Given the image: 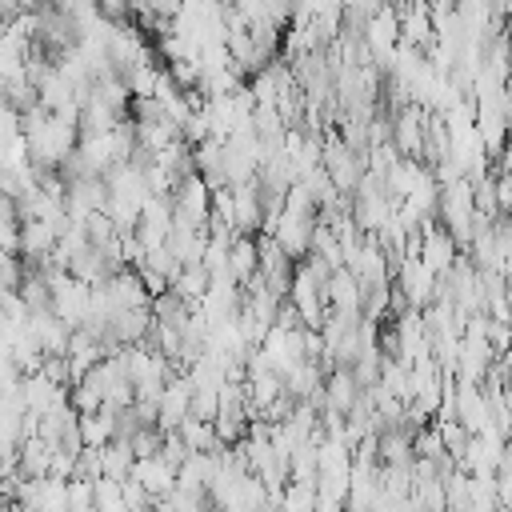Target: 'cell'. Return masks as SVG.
I'll return each instance as SVG.
<instances>
[{"mask_svg": "<svg viewBox=\"0 0 512 512\" xmlns=\"http://www.w3.org/2000/svg\"><path fill=\"white\" fill-rule=\"evenodd\" d=\"M44 272V284H48V312L68 328V332H76L80 324H84V316H88V284H80V280H72L68 272H56V268H40Z\"/></svg>", "mask_w": 512, "mask_h": 512, "instance_id": "obj_1", "label": "cell"}, {"mask_svg": "<svg viewBox=\"0 0 512 512\" xmlns=\"http://www.w3.org/2000/svg\"><path fill=\"white\" fill-rule=\"evenodd\" d=\"M188 408H192V384L184 372H168L160 396H156V432H176L184 420H188Z\"/></svg>", "mask_w": 512, "mask_h": 512, "instance_id": "obj_2", "label": "cell"}, {"mask_svg": "<svg viewBox=\"0 0 512 512\" xmlns=\"http://www.w3.org/2000/svg\"><path fill=\"white\" fill-rule=\"evenodd\" d=\"M388 120H392V148H396V156L400 160H420V152H424V108L404 104Z\"/></svg>", "mask_w": 512, "mask_h": 512, "instance_id": "obj_3", "label": "cell"}, {"mask_svg": "<svg viewBox=\"0 0 512 512\" xmlns=\"http://www.w3.org/2000/svg\"><path fill=\"white\" fill-rule=\"evenodd\" d=\"M460 256V248L452 244V236L436 224V220H428V224H420V252H416V260L440 280L448 268H452V260Z\"/></svg>", "mask_w": 512, "mask_h": 512, "instance_id": "obj_4", "label": "cell"}, {"mask_svg": "<svg viewBox=\"0 0 512 512\" xmlns=\"http://www.w3.org/2000/svg\"><path fill=\"white\" fill-rule=\"evenodd\" d=\"M392 280H396V288H400L396 296H400V300H404L412 312H424V308L432 304V288H436V276H432V272H428V268H424L416 256H408Z\"/></svg>", "mask_w": 512, "mask_h": 512, "instance_id": "obj_5", "label": "cell"}, {"mask_svg": "<svg viewBox=\"0 0 512 512\" xmlns=\"http://www.w3.org/2000/svg\"><path fill=\"white\" fill-rule=\"evenodd\" d=\"M312 224H316V216H292V212H280L276 216V224H272V240H276V248L296 264L300 256H308V236H312Z\"/></svg>", "mask_w": 512, "mask_h": 512, "instance_id": "obj_6", "label": "cell"}, {"mask_svg": "<svg viewBox=\"0 0 512 512\" xmlns=\"http://www.w3.org/2000/svg\"><path fill=\"white\" fill-rule=\"evenodd\" d=\"M452 408H456V424H460L468 436L492 428V408H488L480 384H456V400H452Z\"/></svg>", "mask_w": 512, "mask_h": 512, "instance_id": "obj_7", "label": "cell"}, {"mask_svg": "<svg viewBox=\"0 0 512 512\" xmlns=\"http://www.w3.org/2000/svg\"><path fill=\"white\" fill-rule=\"evenodd\" d=\"M356 404V384L348 376V368H328V376L320 380V412L328 416H348Z\"/></svg>", "mask_w": 512, "mask_h": 512, "instance_id": "obj_8", "label": "cell"}, {"mask_svg": "<svg viewBox=\"0 0 512 512\" xmlns=\"http://www.w3.org/2000/svg\"><path fill=\"white\" fill-rule=\"evenodd\" d=\"M128 480H136L144 492H148V500H164L172 488H176V472L160 460V456H148V460H132V472H128Z\"/></svg>", "mask_w": 512, "mask_h": 512, "instance_id": "obj_9", "label": "cell"}, {"mask_svg": "<svg viewBox=\"0 0 512 512\" xmlns=\"http://www.w3.org/2000/svg\"><path fill=\"white\" fill-rule=\"evenodd\" d=\"M28 332H32V340L40 344L44 356H64V348H68V328H64L48 308L28 312Z\"/></svg>", "mask_w": 512, "mask_h": 512, "instance_id": "obj_10", "label": "cell"}, {"mask_svg": "<svg viewBox=\"0 0 512 512\" xmlns=\"http://www.w3.org/2000/svg\"><path fill=\"white\" fill-rule=\"evenodd\" d=\"M228 192H232V232L236 236H256L260 232L256 184H240V188H228Z\"/></svg>", "mask_w": 512, "mask_h": 512, "instance_id": "obj_11", "label": "cell"}, {"mask_svg": "<svg viewBox=\"0 0 512 512\" xmlns=\"http://www.w3.org/2000/svg\"><path fill=\"white\" fill-rule=\"evenodd\" d=\"M64 360H68V368H72V384H76V380H84V376L104 360V348H100L92 336H84V332L76 328V332H68Z\"/></svg>", "mask_w": 512, "mask_h": 512, "instance_id": "obj_12", "label": "cell"}, {"mask_svg": "<svg viewBox=\"0 0 512 512\" xmlns=\"http://www.w3.org/2000/svg\"><path fill=\"white\" fill-rule=\"evenodd\" d=\"M228 272H232L236 288L256 276V236H232V244H228Z\"/></svg>", "mask_w": 512, "mask_h": 512, "instance_id": "obj_13", "label": "cell"}, {"mask_svg": "<svg viewBox=\"0 0 512 512\" xmlns=\"http://www.w3.org/2000/svg\"><path fill=\"white\" fill-rule=\"evenodd\" d=\"M16 472L28 476V480H44L48 476V448H44V440L28 436V440L16 444Z\"/></svg>", "mask_w": 512, "mask_h": 512, "instance_id": "obj_14", "label": "cell"}, {"mask_svg": "<svg viewBox=\"0 0 512 512\" xmlns=\"http://www.w3.org/2000/svg\"><path fill=\"white\" fill-rule=\"evenodd\" d=\"M168 292H172L176 300H184L188 308H196V300L208 292V272H204L200 264H188V268L176 272V280L168 284Z\"/></svg>", "mask_w": 512, "mask_h": 512, "instance_id": "obj_15", "label": "cell"}, {"mask_svg": "<svg viewBox=\"0 0 512 512\" xmlns=\"http://www.w3.org/2000/svg\"><path fill=\"white\" fill-rule=\"evenodd\" d=\"M176 436H180V444H184L188 452H220V448H224V444L216 440L212 424H208V420H196V416H188V420L176 428Z\"/></svg>", "mask_w": 512, "mask_h": 512, "instance_id": "obj_16", "label": "cell"}, {"mask_svg": "<svg viewBox=\"0 0 512 512\" xmlns=\"http://www.w3.org/2000/svg\"><path fill=\"white\" fill-rule=\"evenodd\" d=\"M132 448L124 444V440H108L104 448H100V476H108V480H128V472H132Z\"/></svg>", "mask_w": 512, "mask_h": 512, "instance_id": "obj_17", "label": "cell"}, {"mask_svg": "<svg viewBox=\"0 0 512 512\" xmlns=\"http://www.w3.org/2000/svg\"><path fill=\"white\" fill-rule=\"evenodd\" d=\"M76 432H80V448H104V444L112 440V424H108V412L76 416Z\"/></svg>", "mask_w": 512, "mask_h": 512, "instance_id": "obj_18", "label": "cell"}, {"mask_svg": "<svg viewBox=\"0 0 512 512\" xmlns=\"http://www.w3.org/2000/svg\"><path fill=\"white\" fill-rule=\"evenodd\" d=\"M168 504H172L176 512H208V508H212L208 492H204V488H192V484H176V488L168 492Z\"/></svg>", "mask_w": 512, "mask_h": 512, "instance_id": "obj_19", "label": "cell"}, {"mask_svg": "<svg viewBox=\"0 0 512 512\" xmlns=\"http://www.w3.org/2000/svg\"><path fill=\"white\" fill-rule=\"evenodd\" d=\"M40 376H44L48 384H56V388H72V368H68L64 356H44V360H40Z\"/></svg>", "mask_w": 512, "mask_h": 512, "instance_id": "obj_20", "label": "cell"}, {"mask_svg": "<svg viewBox=\"0 0 512 512\" xmlns=\"http://www.w3.org/2000/svg\"><path fill=\"white\" fill-rule=\"evenodd\" d=\"M156 456L176 472V468L188 460V448L180 444V436H176V432H164V436H160V452H156Z\"/></svg>", "mask_w": 512, "mask_h": 512, "instance_id": "obj_21", "label": "cell"}, {"mask_svg": "<svg viewBox=\"0 0 512 512\" xmlns=\"http://www.w3.org/2000/svg\"><path fill=\"white\" fill-rule=\"evenodd\" d=\"M68 512H92V480H68Z\"/></svg>", "mask_w": 512, "mask_h": 512, "instance_id": "obj_22", "label": "cell"}, {"mask_svg": "<svg viewBox=\"0 0 512 512\" xmlns=\"http://www.w3.org/2000/svg\"><path fill=\"white\" fill-rule=\"evenodd\" d=\"M128 448H132L136 460H148V456L160 452V432H156V428H140V432L128 440Z\"/></svg>", "mask_w": 512, "mask_h": 512, "instance_id": "obj_23", "label": "cell"}, {"mask_svg": "<svg viewBox=\"0 0 512 512\" xmlns=\"http://www.w3.org/2000/svg\"><path fill=\"white\" fill-rule=\"evenodd\" d=\"M72 472H76V456L72 452H48V476L52 480H72Z\"/></svg>", "mask_w": 512, "mask_h": 512, "instance_id": "obj_24", "label": "cell"}, {"mask_svg": "<svg viewBox=\"0 0 512 512\" xmlns=\"http://www.w3.org/2000/svg\"><path fill=\"white\" fill-rule=\"evenodd\" d=\"M72 476H80V480H96L100 476V448H80L76 452V472Z\"/></svg>", "mask_w": 512, "mask_h": 512, "instance_id": "obj_25", "label": "cell"}, {"mask_svg": "<svg viewBox=\"0 0 512 512\" xmlns=\"http://www.w3.org/2000/svg\"><path fill=\"white\" fill-rule=\"evenodd\" d=\"M120 500H124V508L128 512H140V508H148L152 500H148V492L136 484V480H120Z\"/></svg>", "mask_w": 512, "mask_h": 512, "instance_id": "obj_26", "label": "cell"}, {"mask_svg": "<svg viewBox=\"0 0 512 512\" xmlns=\"http://www.w3.org/2000/svg\"><path fill=\"white\" fill-rule=\"evenodd\" d=\"M20 136V112H12L4 100H0V144L16 140Z\"/></svg>", "mask_w": 512, "mask_h": 512, "instance_id": "obj_27", "label": "cell"}, {"mask_svg": "<svg viewBox=\"0 0 512 512\" xmlns=\"http://www.w3.org/2000/svg\"><path fill=\"white\" fill-rule=\"evenodd\" d=\"M16 384H20V372H16L12 356H8V348L0 344V392H12Z\"/></svg>", "mask_w": 512, "mask_h": 512, "instance_id": "obj_28", "label": "cell"}]
</instances>
